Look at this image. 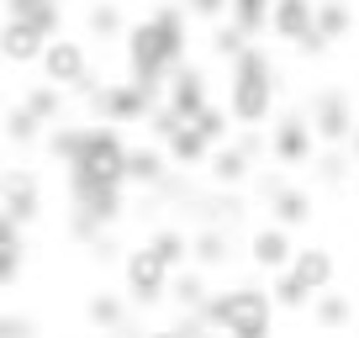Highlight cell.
<instances>
[{
	"label": "cell",
	"mask_w": 359,
	"mask_h": 338,
	"mask_svg": "<svg viewBox=\"0 0 359 338\" xmlns=\"http://www.w3.org/2000/svg\"><path fill=\"white\" fill-rule=\"evenodd\" d=\"M191 53V16L185 6H158L148 22L127 32V79L143 90H164V79L175 74Z\"/></svg>",
	"instance_id": "6da1fadb"
},
{
	"label": "cell",
	"mask_w": 359,
	"mask_h": 338,
	"mask_svg": "<svg viewBox=\"0 0 359 338\" xmlns=\"http://www.w3.org/2000/svg\"><path fill=\"white\" fill-rule=\"evenodd\" d=\"M227 111L238 127H264L275 116V64L259 43H248L227 64Z\"/></svg>",
	"instance_id": "7a4b0ae2"
},
{
	"label": "cell",
	"mask_w": 359,
	"mask_h": 338,
	"mask_svg": "<svg viewBox=\"0 0 359 338\" xmlns=\"http://www.w3.org/2000/svg\"><path fill=\"white\" fill-rule=\"evenodd\" d=\"M201 317H206V327H217V333H227V338H269V323H275V302H269V291L238 285V291H217V296H206Z\"/></svg>",
	"instance_id": "3957f363"
},
{
	"label": "cell",
	"mask_w": 359,
	"mask_h": 338,
	"mask_svg": "<svg viewBox=\"0 0 359 338\" xmlns=\"http://www.w3.org/2000/svg\"><path fill=\"white\" fill-rule=\"evenodd\" d=\"M122 158H127V143L116 127L95 122L85 127V143H79L74 164H69V180H74V191H116L122 180Z\"/></svg>",
	"instance_id": "277c9868"
},
{
	"label": "cell",
	"mask_w": 359,
	"mask_h": 338,
	"mask_svg": "<svg viewBox=\"0 0 359 338\" xmlns=\"http://www.w3.org/2000/svg\"><path fill=\"white\" fill-rule=\"evenodd\" d=\"M354 95L338 90V85H323V90H312V101H306V127H312L317 143L327 148H348V137H354Z\"/></svg>",
	"instance_id": "5b68a950"
},
{
	"label": "cell",
	"mask_w": 359,
	"mask_h": 338,
	"mask_svg": "<svg viewBox=\"0 0 359 338\" xmlns=\"http://www.w3.org/2000/svg\"><path fill=\"white\" fill-rule=\"evenodd\" d=\"M90 111H95V122L106 127H137L148 122V111L158 106L154 90H143V85H133V79H116V85H95V90H85Z\"/></svg>",
	"instance_id": "8992f818"
},
{
	"label": "cell",
	"mask_w": 359,
	"mask_h": 338,
	"mask_svg": "<svg viewBox=\"0 0 359 338\" xmlns=\"http://www.w3.org/2000/svg\"><path fill=\"white\" fill-rule=\"evenodd\" d=\"M37 69H43V79L58 85V90H95V85H101V79L90 74V53H85L79 37H48Z\"/></svg>",
	"instance_id": "52a82bcc"
},
{
	"label": "cell",
	"mask_w": 359,
	"mask_h": 338,
	"mask_svg": "<svg viewBox=\"0 0 359 338\" xmlns=\"http://www.w3.org/2000/svg\"><path fill=\"white\" fill-rule=\"evenodd\" d=\"M269 158L285 164V169L312 164V158H317V137H312V127H306V111L275 116V127H269Z\"/></svg>",
	"instance_id": "ba28073f"
},
{
	"label": "cell",
	"mask_w": 359,
	"mask_h": 338,
	"mask_svg": "<svg viewBox=\"0 0 359 338\" xmlns=\"http://www.w3.org/2000/svg\"><path fill=\"white\" fill-rule=\"evenodd\" d=\"M206 101H212V95H206V69L185 58V64H180L175 74L164 79V106L180 116V122H191V116L201 111Z\"/></svg>",
	"instance_id": "9c48e42d"
},
{
	"label": "cell",
	"mask_w": 359,
	"mask_h": 338,
	"mask_svg": "<svg viewBox=\"0 0 359 338\" xmlns=\"http://www.w3.org/2000/svg\"><path fill=\"white\" fill-rule=\"evenodd\" d=\"M37 206H43V191H37L32 169H11V175H0V212L11 217V222H32Z\"/></svg>",
	"instance_id": "30bf717a"
},
{
	"label": "cell",
	"mask_w": 359,
	"mask_h": 338,
	"mask_svg": "<svg viewBox=\"0 0 359 338\" xmlns=\"http://www.w3.org/2000/svg\"><path fill=\"white\" fill-rule=\"evenodd\" d=\"M43 48H48V32L43 27H32V22H22V16H6V27H0V58L6 64H37L43 58Z\"/></svg>",
	"instance_id": "8fae6325"
},
{
	"label": "cell",
	"mask_w": 359,
	"mask_h": 338,
	"mask_svg": "<svg viewBox=\"0 0 359 338\" xmlns=\"http://www.w3.org/2000/svg\"><path fill=\"white\" fill-rule=\"evenodd\" d=\"M127 291H133V302H143V306L169 291V270L158 264L154 248H137L133 259H127Z\"/></svg>",
	"instance_id": "7c38bea8"
},
{
	"label": "cell",
	"mask_w": 359,
	"mask_h": 338,
	"mask_svg": "<svg viewBox=\"0 0 359 338\" xmlns=\"http://www.w3.org/2000/svg\"><path fill=\"white\" fill-rule=\"evenodd\" d=\"M248 254H254V264H259V270H269V275L291 270V259H296V248H291V227H280V222L259 227V233L248 238Z\"/></svg>",
	"instance_id": "4fadbf2b"
},
{
	"label": "cell",
	"mask_w": 359,
	"mask_h": 338,
	"mask_svg": "<svg viewBox=\"0 0 359 338\" xmlns=\"http://www.w3.org/2000/svg\"><path fill=\"white\" fill-rule=\"evenodd\" d=\"M122 180H127V185H143V191L164 185V180H169V154H164L158 143L127 148V158H122Z\"/></svg>",
	"instance_id": "5bb4252c"
},
{
	"label": "cell",
	"mask_w": 359,
	"mask_h": 338,
	"mask_svg": "<svg viewBox=\"0 0 359 338\" xmlns=\"http://www.w3.org/2000/svg\"><path fill=\"white\" fill-rule=\"evenodd\" d=\"M312 6L317 0H275V6H269V32L296 48L306 32H312Z\"/></svg>",
	"instance_id": "9a60e30c"
},
{
	"label": "cell",
	"mask_w": 359,
	"mask_h": 338,
	"mask_svg": "<svg viewBox=\"0 0 359 338\" xmlns=\"http://www.w3.org/2000/svg\"><path fill=\"white\" fill-rule=\"evenodd\" d=\"M206 169H212V180L217 185H243L248 175H254V154H243L238 143H222V148H212V158H206Z\"/></svg>",
	"instance_id": "2e32d148"
},
{
	"label": "cell",
	"mask_w": 359,
	"mask_h": 338,
	"mask_svg": "<svg viewBox=\"0 0 359 338\" xmlns=\"http://www.w3.org/2000/svg\"><path fill=\"white\" fill-rule=\"evenodd\" d=\"M291 275H296L312 296H323L327 285H333V254H327V248H302V254L291 259Z\"/></svg>",
	"instance_id": "e0dca14e"
},
{
	"label": "cell",
	"mask_w": 359,
	"mask_h": 338,
	"mask_svg": "<svg viewBox=\"0 0 359 338\" xmlns=\"http://www.w3.org/2000/svg\"><path fill=\"white\" fill-rule=\"evenodd\" d=\"M312 32L323 43H338V37L354 32V11H348V0H317L312 6Z\"/></svg>",
	"instance_id": "ac0fdd59"
},
{
	"label": "cell",
	"mask_w": 359,
	"mask_h": 338,
	"mask_svg": "<svg viewBox=\"0 0 359 338\" xmlns=\"http://www.w3.org/2000/svg\"><path fill=\"white\" fill-rule=\"evenodd\" d=\"M269 212H275L280 227H302L312 217V191L306 185H280V191L269 196Z\"/></svg>",
	"instance_id": "d6986e66"
},
{
	"label": "cell",
	"mask_w": 359,
	"mask_h": 338,
	"mask_svg": "<svg viewBox=\"0 0 359 338\" xmlns=\"http://www.w3.org/2000/svg\"><path fill=\"white\" fill-rule=\"evenodd\" d=\"M164 154L175 158V164H206V158H212V143H206L191 122H180L175 133L164 137Z\"/></svg>",
	"instance_id": "ffe728a7"
},
{
	"label": "cell",
	"mask_w": 359,
	"mask_h": 338,
	"mask_svg": "<svg viewBox=\"0 0 359 338\" xmlns=\"http://www.w3.org/2000/svg\"><path fill=\"white\" fill-rule=\"evenodd\" d=\"M148 248L158 254V264H164L169 275L191 264V233H180V227H158V233L148 238Z\"/></svg>",
	"instance_id": "44dd1931"
},
{
	"label": "cell",
	"mask_w": 359,
	"mask_h": 338,
	"mask_svg": "<svg viewBox=\"0 0 359 338\" xmlns=\"http://www.w3.org/2000/svg\"><path fill=\"white\" fill-rule=\"evenodd\" d=\"M269 6H275V0H227V22L254 43V37L269 32Z\"/></svg>",
	"instance_id": "7402d4cb"
},
{
	"label": "cell",
	"mask_w": 359,
	"mask_h": 338,
	"mask_svg": "<svg viewBox=\"0 0 359 338\" xmlns=\"http://www.w3.org/2000/svg\"><path fill=\"white\" fill-rule=\"evenodd\" d=\"M6 16H22V22L43 27L48 37H58V27H64V6L58 0H6Z\"/></svg>",
	"instance_id": "603a6c76"
},
{
	"label": "cell",
	"mask_w": 359,
	"mask_h": 338,
	"mask_svg": "<svg viewBox=\"0 0 359 338\" xmlns=\"http://www.w3.org/2000/svg\"><path fill=\"white\" fill-rule=\"evenodd\" d=\"M191 127H196V133H201V137H206L212 148H222V143H233V127H238V122H233V111H227V106L206 101L201 111L191 116Z\"/></svg>",
	"instance_id": "cb8c5ba5"
},
{
	"label": "cell",
	"mask_w": 359,
	"mask_h": 338,
	"mask_svg": "<svg viewBox=\"0 0 359 338\" xmlns=\"http://www.w3.org/2000/svg\"><path fill=\"white\" fill-rule=\"evenodd\" d=\"M22 106H27V111H32V116H37V122H43V127H53L58 116H64V90H58V85H48V79H43V85H32V90L22 95Z\"/></svg>",
	"instance_id": "d4e9b609"
},
{
	"label": "cell",
	"mask_w": 359,
	"mask_h": 338,
	"mask_svg": "<svg viewBox=\"0 0 359 338\" xmlns=\"http://www.w3.org/2000/svg\"><path fill=\"white\" fill-rule=\"evenodd\" d=\"M0 133L11 137V143H37V137H43V122H37V116L16 101V106H6V111H0Z\"/></svg>",
	"instance_id": "484cf974"
},
{
	"label": "cell",
	"mask_w": 359,
	"mask_h": 338,
	"mask_svg": "<svg viewBox=\"0 0 359 338\" xmlns=\"http://www.w3.org/2000/svg\"><path fill=\"white\" fill-rule=\"evenodd\" d=\"M169 291H175V302L185 306V312H201L206 306V275L201 270H180V275H169Z\"/></svg>",
	"instance_id": "4316f807"
},
{
	"label": "cell",
	"mask_w": 359,
	"mask_h": 338,
	"mask_svg": "<svg viewBox=\"0 0 359 338\" xmlns=\"http://www.w3.org/2000/svg\"><path fill=\"white\" fill-rule=\"evenodd\" d=\"M191 259L201 264V270H212V264L227 259V233H217V227H206V233L191 238Z\"/></svg>",
	"instance_id": "83f0119b"
},
{
	"label": "cell",
	"mask_w": 359,
	"mask_h": 338,
	"mask_svg": "<svg viewBox=\"0 0 359 338\" xmlns=\"http://www.w3.org/2000/svg\"><path fill=\"white\" fill-rule=\"evenodd\" d=\"M312 317H317V327H348L354 323V306H348V296H312Z\"/></svg>",
	"instance_id": "f1b7e54d"
},
{
	"label": "cell",
	"mask_w": 359,
	"mask_h": 338,
	"mask_svg": "<svg viewBox=\"0 0 359 338\" xmlns=\"http://www.w3.org/2000/svg\"><path fill=\"white\" fill-rule=\"evenodd\" d=\"M269 302H275V306H291V312H296V306L312 302V291H306L291 270H280V275H275V285H269Z\"/></svg>",
	"instance_id": "f546056e"
},
{
	"label": "cell",
	"mask_w": 359,
	"mask_h": 338,
	"mask_svg": "<svg viewBox=\"0 0 359 338\" xmlns=\"http://www.w3.org/2000/svg\"><path fill=\"white\" fill-rule=\"evenodd\" d=\"M206 43H212V53H217V58H227V64H233V58L248 48V37L238 32L233 22H212V37H206Z\"/></svg>",
	"instance_id": "4dcf8cb0"
},
{
	"label": "cell",
	"mask_w": 359,
	"mask_h": 338,
	"mask_svg": "<svg viewBox=\"0 0 359 338\" xmlns=\"http://www.w3.org/2000/svg\"><path fill=\"white\" fill-rule=\"evenodd\" d=\"M85 22H90V32H95V37H106V43H111V37H122V11H116L111 0H95Z\"/></svg>",
	"instance_id": "1f68e13d"
},
{
	"label": "cell",
	"mask_w": 359,
	"mask_h": 338,
	"mask_svg": "<svg viewBox=\"0 0 359 338\" xmlns=\"http://www.w3.org/2000/svg\"><path fill=\"white\" fill-rule=\"evenodd\" d=\"M354 164V158H348V148H327V154H317L312 158V169H317V180L323 185H344V169Z\"/></svg>",
	"instance_id": "d6a6232c"
},
{
	"label": "cell",
	"mask_w": 359,
	"mask_h": 338,
	"mask_svg": "<svg viewBox=\"0 0 359 338\" xmlns=\"http://www.w3.org/2000/svg\"><path fill=\"white\" fill-rule=\"evenodd\" d=\"M180 6H185V16H196V22H222L227 16V0H180Z\"/></svg>",
	"instance_id": "836d02e7"
},
{
	"label": "cell",
	"mask_w": 359,
	"mask_h": 338,
	"mask_svg": "<svg viewBox=\"0 0 359 338\" xmlns=\"http://www.w3.org/2000/svg\"><path fill=\"white\" fill-rule=\"evenodd\" d=\"M90 323L116 327V323H122V302H116V296H95V302H90Z\"/></svg>",
	"instance_id": "e575fe53"
},
{
	"label": "cell",
	"mask_w": 359,
	"mask_h": 338,
	"mask_svg": "<svg viewBox=\"0 0 359 338\" xmlns=\"http://www.w3.org/2000/svg\"><path fill=\"white\" fill-rule=\"evenodd\" d=\"M0 338H32V323L27 317H0Z\"/></svg>",
	"instance_id": "d590c367"
},
{
	"label": "cell",
	"mask_w": 359,
	"mask_h": 338,
	"mask_svg": "<svg viewBox=\"0 0 359 338\" xmlns=\"http://www.w3.org/2000/svg\"><path fill=\"white\" fill-rule=\"evenodd\" d=\"M348 158L359 164V122H354V137H348Z\"/></svg>",
	"instance_id": "8d00e7d4"
},
{
	"label": "cell",
	"mask_w": 359,
	"mask_h": 338,
	"mask_svg": "<svg viewBox=\"0 0 359 338\" xmlns=\"http://www.w3.org/2000/svg\"><path fill=\"white\" fill-rule=\"evenodd\" d=\"M201 338H222V333H217V327H206V333H201Z\"/></svg>",
	"instance_id": "74e56055"
},
{
	"label": "cell",
	"mask_w": 359,
	"mask_h": 338,
	"mask_svg": "<svg viewBox=\"0 0 359 338\" xmlns=\"http://www.w3.org/2000/svg\"><path fill=\"white\" fill-rule=\"evenodd\" d=\"M354 191H359V175H354Z\"/></svg>",
	"instance_id": "f35d334b"
}]
</instances>
